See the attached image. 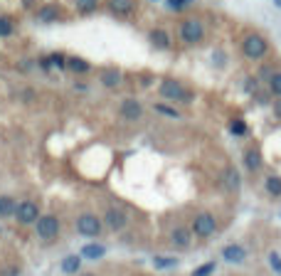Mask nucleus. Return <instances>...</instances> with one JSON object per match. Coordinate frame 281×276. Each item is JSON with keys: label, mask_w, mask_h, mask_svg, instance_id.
<instances>
[{"label": "nucleus", "mask_w": 281, "mask_h": 276, "mask_svg": "<svg viewBox=\"0 0 281 276\" xmlns=\"http://www.w3.org/2000/svg\"><path fill=\"white\" fill-rule=\"evenodd\" d=\"M264 187H266V192L271 197H281V178L279 175H269L266 183H264Z\"/></svg>", "instance_id": "aec40b11"}, {"label": "nucleus", "mask_w": 281, "mask_h": 276, "mask_svg": "<svg viewBox=\"0 0 281 276\" xmlns=\"http://www.w3.org/2000/svg\"><path fill=\"white\" fill-rule=\"evenodd\" d=\"M153 266L155 269H173V266H178V259H173V257H155Z\"/></svg>", "instance_id": "b1692460"}, {"label": "nucleus", "mask_w": 281, "mask_h": 276, "mask_svg": "<svg viewBox=\"0 0 281 276\" xmlns=\"http://www.w3.org/2000/svg\"><path fill=\"white\" fill-rule=\"evenodd\" d=\"M74 5H76L79 13L89 15V13H94V10L99 8V0H74Z\"/></svg>", "instance_id": "5701e85b"}, {"label": "nucleus", "mask_w": 281, "mask_h": 276, "mask_svg": "<svg viewBox=\"0 0 281 276\" xmlns=\"http://www.w3.org/2000/svg\"><path fill=\"white\" fill-rule=\"evenodd\" d=\"M18 212V202L13 200L10 195H3L0 197V217H13Z\"/></svg>", "instance_id": "2eb2a0df"}, {"label": "nucleus", "mask_w": 281, "mask_h": 276, "mask_svg": "<svg viewBox=\"0 0 281 276\" xmlns=\"http://www.w3.org/2000/svg\"><path fill=\"white\" fill-rule=\"evenodd\" d=\"M79 266H82V257H76V254H69V257H64L62 259V271L64 274H76L79 271Z\"/></svg>", "instance_id": "f3484780"}, {"label": "nucleus", "mask_w": 281, "mask_h": 276, "mask_svg": "<svg viewBox=\"0 0 281 276\" xmlns=\"http://www.w3.org/2000/svg\"><path fill=\"white\" fill-rule=\"evenodd\" d=\"M244 166H247V170H259V166H262V153H259V148H249V150L244 153Z\"/></svg>", "instance_id": "dca6fc26"}, {"label": "nucleus", "mask_w": 281, "mask_h": 276, "mask_svg": "<svg viewBox=\"0 0 281 276\" xmlns=\"http://www.w3.org/2000/svg\"><path fill=\"white\" fill-rule=\"evenodd\" d=\"M67 67L72 69V72H76V74H87L92 67H89V62H84V59H79V57H69L67 59Z\"/></svg>", "instance_id": "412c9836"}, {"label": "nucleus", "mask_w": 281, "mask_h": 276, "mask_svg": "<svg viewBox=\"0 0 281 276\" xmlns=\"http://www.w3.org/2000/svg\"><path fill=\"white\" fill-rule=\"evenodd\" d=\"M136 8L133 0H109V10L116 15H131Z\"/></svg>", "instance_id": "ddd939ff"}, {"label": "nucleus", "mask_w": 281, "mask_h": 276, "mask_svg": "<svg viewBox=\"0 0 281 276\" xmlns=\"http://www.w3.org/2000/svg\"><path fill=\"white\" fill-rule=\"evenodd\" d=\"M37 18L42 20V22H52V20L59 18V8L57 5H42V8L37 10Z\"/></svg>", "instance_id": "6ab92c4d"}, {"label": "nucleus", "mask_w": 281, "mask_h": 276, "mask_svg": "<svg viewBox=\"0 0 281 276\" xmlns=\"http://www.w3.org/2000/svg\"><path fill=\"white\" fill-rule=\"evenodd\" d=\"M76 229H79V234H84V237H96L99 232H101V220L96 217V215H82L76 220Z\"/></svg>", "instance_id": "423d86ee"}, {"label": "nucleus", "mask_w": 281, "mask_h": 276, "mask_svg": "<svg viewBox=\"0 0 281 276\" xmlns=\"http://www.w3.org/2000/svg\"><path fill=\"white\" fill-rule=\"evenodd\" d=\"M35 224H37V227H35L37 237H39V239H45V242L55 239V237L59 234V220H57L55 215H42Z\"/></svg>", "instance_id": "7ed1b4c3"}, {"label": "nucleus", "mask_w": 281, "mask_h": 276, "mask_svg": "<svg viewBox=\"0 0 281 276\" xmlns=\"http://www.w3.org/2000/svg\"><path fill=\"white\" fill-rule=\"evenodd\" d=\"M158 92H160V96L168 99V101H192V94L180 82H175V79H163L160 87H158Z\"/></svg>", "instance_id": "f257e3e1"}, {"label": "nucleus", "mask_w": 281, "mask_h": 276, "mask_svg": "<svg viewBox=\"0 0 281 276\" xmlns=\"http://www.w3.org/2000/svg\"><path fill=\"white\" fill-rule=\"evenodd\" d=\"M13 35V22H10V18H0V37H10Z\"/></svg>", "instance_id": "bb28decb"}, {"label": "nucleus", "mask_w": 281, "mask_h": 276, "mask_svg": "<svg viewBox=\"0 0 281 276\" xmlns=\"http://www.w3.org/2000/svg\"><path fill=\"white\" fill-rule=\"evenodd\" d=\"M269 264H271L274 274H281V257H279L276 252H271V254H269Z\"/></svg>", "instance_id": "7c9ffc66"}, {"label": "nucleus", "mask_w": 281, "mask_h": 276, "mask_svg": "<svg viewBox=\"0 0 281 276\" xmlns=\"http://www.w3.org/2000/svg\"><path fill=\"white\" fill-rule=\"evenodd\" d=\"M121 116L126 118V121H138V118L143 116V106L136 99H126L121 104Z\"/></svg>", "instance_id": "1a4fd4ad"}, {"label": "nucleus", "mask_w": 281, "mask_h": 276, "mask_svg": "<svg viewBox=\"0 0 281 276\" xmlns=\"http://www.w3.org/2000/svg\"><path fill=\"white\" fill-rule=\"evenodd\" d=\"M37 215H39V207H37L35 202H30V200L20 202V205H18V212H15L18 222H22V224H32V222H37V220H39Z\"/></svg>", "instance_id": "0eeeda50"}, {"label": "nucleus", "mask_w": 281, "mask_h": 276, "mask_svg": "<svg viewBox=\"0 0 281 276\" xmlns=\"http://www.w3.org/2000/svg\"><path fill=\"white\" fill-rule=\"evenodd\" d=\"M190 3H195V0H168V5H170L173 10H183V8L190 5Z\"/></svg>", "instance_id": "2f4dec72"}, {"label": "nucleus", "mask_w": 281, "mask_h": 276, "mask_svg": "<svg viewBox=\"0 0 281 276\" xmlns=\"http://www.w3.org/2000/svg\"><path fill=\"white\" fill-rule=\"evenodd\" d=\"M148 37H150V45H153L155 50H168V47H170V35H168L166 30H153Z\"/></svg>", "instance_id": "f8f14e48"}, {"label": "nucleus", "mask_w": 281, "mask_h": 276, "mask_svg": "<svg viewBox=\"0 0 281 276\" xmlns=\"http://www.w3.org/2000/svg\"><path fill=\"white\" fill-rule=\"evenodd\" d=\"M104 222H106L109 229L118 232V229H124V227H126V212H124V210H118V207H111V210H106Z\"/></svg>", "instance_id": "6e6552de"}, {"label": "nucleus", "mask_w": 281, "mask_h": 276, "mask_svg": "<svg viewBox=\"0 0 281 276\" xmlns=\"http://www.w3.org/2000/svg\"><path fill=\"white\" fill-rule=\"evenodd\" d=\"M99 79H101V84L106 89H116L118 84H121V72H118V69H104Z\"/></svg>", "instance_id": "4468645a"}, {"label": "nucleus", "mask_w": 281, "mask_h": 276, "mask_svg": "<svg viewBox=\"0 0 281 276\" xmlns=\"http://www.w3.org/2000/svg\"><path fill=\"white\" fill-rule=\"evenodd\" d=\"M229 131H232L234 136H244V133H247V124L237 118V121H232V124H229Z\"/></svg>", "instance_id": "cd10ccee"}, {"label": "nucleus", "mask_w": 281, "mask_h": 276, "mask_svg": "<svg viewBox=\"0 0 281 276\" xmlns=\"http://www.w3.org/2000/svg\"><path fill=\"white\" fill-rule=\"evenodd\" d=\"M203 37H205V25L197 18H190L180 25V39L185 45H197V42H203Z\"/></svg>", "instance_id": "f03ea898"}, {"label": "nucleus", "mask_w": 281, "mask_h": 276, "mask_svg": "<svg viewBox=\"0 0 281 276\" xmlns=\"http://www.w3.org/2000/svg\"><path fill=\"white\" fill-rule=\"evenodd\" d=\"M155 111L163 113V116H168V118H178V116H180L175 109H170V106H166V104H155Z\"/></svg>", "instance_id": "c85d7f7f"}, {"label": "nucleus", "mask_w": 281, "mask_h": 276, "mask_svg": "<svg viewBox=\"0 0 281 276\" xmlns=\"http://www.w3.org/2000/svg\"><path fill=\"white\" fill-rule=\"evenodd\" d=\"M106 254V249L101 247V244H87L84 249H82V257L84 259H101Z\"/></svg>", "instance_id": "4be33fe9"}, {"label": "nucleus", "mask_w": 281, "mask_h": 276, "mask_svg": "<svg viewBox=\"0 0 281 276\" xmlns=\"http://www.w3.org/2000/svg\"><path fill=\"white\" fill-rule=\"evenodd\" d=\"M274 3H276V5H279V8H281V0H274Z\"/></svg>", "instance_id": "72a5a7b5"}, {"label": "nucleus", "mask_w": 281, "mask_h": 276, "mask_svg": "<svg viewBox=\"0 0 281 276\" xmlns=\"http://www.w3.org/2000/svg\"><path fill=\"white\" fill-rule=\"evenodd\" d=\"M67 64V59H64V55H50L45 62H42V67H57V69H62Z\"/></svg>", "instance_id": "a878e982"}, {"label": "nucleus", "mask_w": 281, "mask_h": 276, "mask_svg": "<svg viewBox=\"0 0 281 276\" xmlns=\"http://www.w3.org/2000/svg\"><path fill=\"white\" fill-rule=\"evenodd\" d=\"M222 257H225V261H229V264H242V261L247 259V249L239 247V244H229V247L222 249Z\"/></svg>", "instance_id": "9d476101"}, {"label": "nucleus", "mask_w": 281, "mask_h": 276, "mask_svg": "<svg viewBox=\"0 0 281 276\" xmlns=\"http://www.w3.org/2000/svg\"><path fill=\"white\" fill-rule=\"evenodd\" d=\"M222 185H225L227 190L234 192V190L239 187V173H237L234 168H227V170L222 173Z\"/></svg>", "instance_id": "a211bd4d"}, {"label": "nucleus", "mask_w": 281, "mask_h": 276, "mask_svg": "<svg viewBox=\"0 0 281 276\" xmlns=\"http://www.w3.org/2000/svg\"><path fill=\"white\" fill-rule=\"evenodd\" d=\"M212 271H215V264L207 261V264H203V266H197V269L192 271V276H210Z\"/></svg>", "instance_id": "c756f323"}, {"label": "nucleus", "mask_w": 281, "mask_h": 276, "mask_svg": "<svg viewBox=\"0 0 281 276\" xmlns=\"http://www.w3.org/2000/svg\"><path fill=\"white\" fill-rule=\"evenodd\" d=\"M274 116L281 118V99H276V104H274Z\"/></svg>", "instance_id": "473e14b6"}, {"label": "nucleus", "mask_w": 281, "mask_h": 276, "mask_svg": "<svg viewBox=\"0 0 281 276\" xmlns=\"http://www.w3.org/2000/svg\"><path fill=\"white\" fill-rule=\"evenodd\" d=\"M170 242H173L178 249H187V247H190V232H187L185 227H175V229L170 232Z\"/></svg>", "instance_id": "9b49d317"}, {"label": "nucleus", "mask_w": 281, "mask_h": 276, "mask_svg": "<svg viewBox=\"0 0 281 276\" xmlns=\"http://www.w3.org/2000/svg\"><path fill=\"white\" fill-rule=\"evenodd\" d=\"M215 229H217V220L210 215V212H200L195 220H192V232L197 234V237H212L215 234Z\"/></svg>", "instance_id": "39448f33"}, {"label": "nucleus", "mask_w": 281, "mask_h": 276, "mask_svg": "<svg viewBox=\"0 0 281 276\" xmlns=\"http://www.w3.org/2000/svg\"><path fill=\"white\" fill-rule=\"evenodd\" d=\"M242 50H244V57H249V59H262V57L266 55L269 45H266V39H264L262 35H247L244 42H242Z\"/></svg>", "instance_id": "20e7f679"}, {"label": "nucleus", "mask_w": 281, "mask_h": 276, "mask_svg": "<svg viewBox=\"0 0 281 276\" xmlns=\"http://www.w3.org/2000/svg\"><path fill=\"white\" fill-rule=\"evenodd\" d=\"M269 89H271V94H276L281 99V72H274L269 76Z\"/></svg>", "instance_id": "393cba45"}]
</instances>
